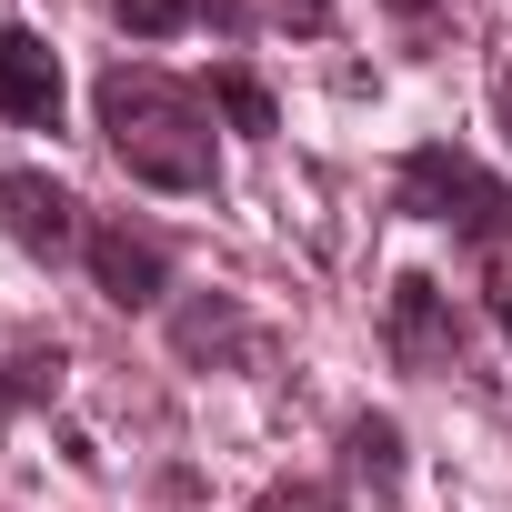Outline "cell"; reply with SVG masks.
Returning a JSON list of instances; mask_svg holds the SVG:
<instances>
[{"mask_svg":"<svg viewBox=\"0 0 512 512\" xmlns=\"http://www.w3.org/2000/svg\"><path fill=\"white\" fill-rule=\"evenodd\" d=\"M382 332H392V362H402V372H452L462 342H472L462 302H452L432 272H402V282H392V322H382Z\"/></svg>","mask_w":512,"mask_h":512,"instance_id":"3957f363","label":"cell"},{"mask_svg":"<svg viewBox=\"0 0 512 512\" xmlns=\"http://www.w3.org/2000/svg\"><path fill=\"white\" fill-rule=\"evenodd\" d=\"M171 342H181L191 362H201V352H251V332H241V312H231V302H191V312L171 322Z\"/></svg>","mask_w":512,"mask_h":512,"instance_id":"9c48e42d","label":"cell"},{"mask_svg":"<svg viewBox=\"0 0 512 512\" xmlns=\"http://www.w3.org/2000/svg\"><path fill=\"white\" fill-rule=\"evenodd\" d=\"M251 512H342V482H322V472H302V482H272Z\"/></svg>","mask_w":512,"mask_h":512,"instance_id":"8fae6325","label":"cell"},{"mask_svg":"<svg viewBox=\"0 0 512 512\" xmlns=\"http://www.w3.org/2000/svg\"><path fill=\"white\" fill-rule=\"evenodd\" d=\"M402 201H412L422 221H452V231L482 241V251H512V191H502L472 151H452V141H422V151L402 161Z\"/></svg>","mask_w":512,"mask_h":512,"instance_id":"7a4b0ae2","label":"cell"},{"mask_svg":"<svg viewBox=\"0 0 512 512\" xmlns=\"http://www.w3.org/2000/svg\"><path fill=\"white\" fill-rule=\"evenodd\" d=\"M492 322H502V342H512V292H502V312H492Z\"/></svg>","mask_w":512,"mask_h":512,"instance_id":"2e32d148","label":"cell"},{"mask_svg":"<svg viewBox=\"0 0 512 512\" xmlns=\"http://www.w3.org/2000/svg\"><path fill=\"white\" fill-rule=\"evenodd\" d=\"M0 121L61 131V51L41 31H11V21H0Z\"/></svg>","mask_w":512,"mask_h":512,"instance_id":"8992f818","label":"cell"},{"mask_svg":"<svg viewBox=\"0 0 512 512\" xmlns=\"http://www.w3.org/2000/svg\"><path fill=\"white\" fill-rule=\"evenodd\" d=\"M272 11H292L302 31H322V21H332V0H272Z\"/></svg>","mask_w":512,"mask_h":512,"instance_id":"4fadbf2b","label":"cell"},{"mask_svg":"<svg viewBox=\"0 0 512 512\" xmlns=\"http://www.w3.org/2000/svg\"><path fill=\"white\" fill-rule=\"evenodd\" d=\"M211 101L231 111V131H272V91L251 81V71H211Z\"/></svg>","mask_w":512,"mask_h":512,"instance_id":"30bf717a","label":"cell"},{"mask_svg":"<svg viewBox=\"0 0 512 512\" xmlns=\"http://www.w3.org/2000/svg\"><path fill=\"white\" fill-rule=\"evenodd\" d=\"M91 282H101V302H121V312H151L161 292H171V251H161V231H141V221H91Z\"/></svg>","mask_w":512,"mask_h":512,"instance_id":"277c9868","label":"cell"},{"mask_svg":"<svg viewBox=\"0 0 512 512\" xmlns=\"http://www.w3.org/2000/svg\"><path fill=\"white\" fill-rule=\"evenodd\" d=\"M0 221H11V241L31 251V262H71V251L91 241L81 231V201L51 171H11V181H0Z\"/></svg>","mask_w":512,"mask_h":512,"instance_id":"5b68a950","label":"cell"},{"mask_svg":"<svg viewBox=\"0 0 512 512\" xmlns=\"http://www.w3.org/2000/svg\"><path fill=\"white\" fill-rule=\"evenodd\" d=\"M392 11H412V21H432V0H392Z\"/></svg>","mask_w":512,"mask_h":512,"instance_id":"9a60e30c","label":"cell"},{"mask_svg":"<svg viewBox=\"0 0 512 512\" xmlns=\"http://www.w3.org/2000/svg\"><path fill=\"white\" fill-rule=\"evenodd\" d=\"M111 21L141 31V41H171V31L191 21V0H111Z\"/></svg>","mask_w":512,"mask_h":512,"instance_id":"7c38bea8","label":"cell"},{"mask_svg":"<svg viewBox=\"0 0 512 512\" xmlns=\"http://www.w3.org/2000/svg\"><path fill=\"white\" fill-rule=\"evenodd\" d=\"M61 392V342L51 332H11L0 342V402H51Z\"/></svg>","mask_w":512,"mask_h":512,"instance_id":"52a82bcc","label":"cell"},{"mask_svg":"<svg viewBox=\"0 0 512 512\" xmlns=\"http://www.w3.org/2000/svg\"><path fill=\"white\" fill-rule=\"evenodd\" d=\"M492 111H502V131H512V71H502V91H492Z\"/></svg>","mask_w":512,"mask_h":512,"instance_id":"5bb4252c","label":"cell"},{"mask_svg":"<svg viewBox=\"0 0 512 512\" xmlns=\"http://www.w3.org/2000/svg\"><path fill=\"white\" fill-rule=\"evenodd\" d=\"M101 141L151 191H211V171H221L201 91L171 81V71H151V61H111L101 71Z\"/></svg>","mask_w":512,"mask_h":512,"instance_id":"6da1fadb","label":"cell"},{"mask_svg":"<svg viewBox=\"0 0 512 512\" xmlns=\"http://www.w3.org/2000/svg\"><path fill=\"white\" fill-rule=\"evenodd\" d=\"M342 452H352V472H362L372 492H392V482H402V422H382V412H362V422L342 432Z\"/></svg>","mask_w":512,"mask_h":512,"instance_id":"ba28073f","label":"cell"}]
</instances>
